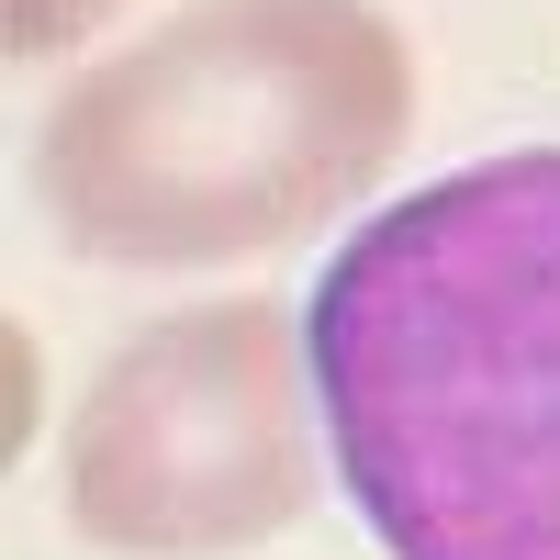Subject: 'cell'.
Wrapping results in <instances>:
<instances>
[{
  "label": "cell",
  "instance_id": "cell-3",
  "mask_svg": "<svg viewBox=\"0 0 560 560\" xmlns=\"http://www.w3.org/2000/svg\"><path fill=\"white\" fill-rule=\"evenodd\" d=\"M314 348L280 303H202L102 359L57 438V504L113 560H224L314 504Z\"/></svg>",
  "mask_w": 560,
  "mask_h": 560
},
{
  "label": "cell",
  "instance_id": "cell-2",
  "mask_svg": "<svg viewBox=\"0 0 560 560\" xmlns=\"http://www.w3.org/2000/svg\"><path fill=\"white\" fill-rule=\"evenodd\" d=\"M404 124L415 57L382 0H191L68 79L34 135V191L90 258L213 269L359 202Z\"/></svg>",
  "mask_w": 560,
  "mask_h": 560
},
{
  "label": "cell",
  "instance_id": "cell-4",
  "mask_svg": "<svg viewBox=\"0 0 560 560\" xmlns=\"http://www.w3.org/2000/svg\"><path fill=\"white\" fill-rule=\"evenodd\" d=\"M124 0H12V57H57V45H79L90 23H113Z\"/></svg>",
  "mask_w": 560,
  "mask_h": 560
},
{
  "label": "cell",
  "instance_id": "cell-1",
  "mask_svg": "<svg viewBox=\"0 0 560 560\" xmlns=\"http://www.w3.org/2000/svg\"><path fill=\"white\" fill-rule=\"evenodd\" d=\"M303 348L393 560H560V147L382 202L325 258Z\"/></svg>",
  "mask_w": 560,
  "mask_h": 560
}]
</instances>
